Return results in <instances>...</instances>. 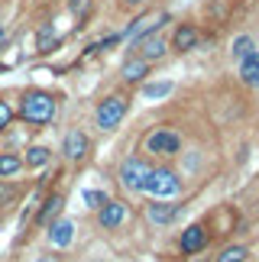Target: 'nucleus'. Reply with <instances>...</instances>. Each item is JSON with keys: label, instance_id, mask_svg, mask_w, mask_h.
<instances>
[{"label": "nucleus", "instance_id": "nucleus-1", "mask_svg": "<svg viewBox=\"0 0 259 262\" xmlns=\"http://www.w3.org/2000/svg\"><path fill=\"white\" fill-rule=\"evenodd\" d=\"M55 110H58V104L52 94H46V91H26L23 104H19V117L29 126H46V123H52Z\"/></svg>", "mask_w": 259, "mask_h": 262}, {"label": "nucleus", "instance_id": "nucleus-2", "mask_svg": "<svg viewBox=\"0 0 259 262\" xmlns=\"http://www.w3.org/2000/svg\"><path fill=\"white\" fill-rule=\"evenodd\" d=\"M178 175L172 172V168H149V175L143 181V191L153 198H175L178 194Z\"/></svg>", "mask_w": 259, "mask_h": 262}, {"label": "nucleus", "instance_id": "nucleus-3", "mask_svg": "<svg viewBox=\"0 0 259 262\" xmlns=\"http://www.w3.org/2000/svg\"><path fill=\"white\" fill-rule=\"evenodd\" d=\"M126 117V100L123 97H107L97 104V126L101 129H117L120 126V120Z\"/></svg>", "mask_w": 259, "mask_h": 262}, {"label": "nucleus", "instance_id": "nucleus-4", "mask_svg": "<svg viewBox=\"0 0 259 262\" xmlns=\"http://www.w3.org/2000/svg\"><path fill=\"white\" fill-rule=\"evenodd\" d=\"M182 149V136L172 133V129H156V133L146 136V152H156V156H178Z\"/></svg>", "mask_w": 259, "mask_h": 262}, {"label": "nucleus", "instance_id": "nucleus-5", "mask_svg": "<svg viewBox=\"0 0 259 262\" xmlns=\"http://www.w3.org/2000/svg\"><path fill=\"white\" fill-rule=\"evenodd\" d=\"M149 175V165H146V159H123V165H120V185L130 188V191H143V181Z\"/></svg>", "mask_w": 259, "mask_h": 262}, {"label": "nucleus", "instance_id": "nucleus-6", "mask_svg": "<svg viewBox=\"0 0 259 262\" xmlns=\"http://www.w3.org/2000/svg\"><path fill=\"white\" fill-rule=\"evenodd\" d=\"M88 146L91 143H88V136L81 129H72V133H65V139H62V152H65V159H72V162L88 156Z\"/></svg>", "mask_w": 259, "mask_h": 262}, {"label": "nucleus", "instance_id": "nucleus-7", "mask_svg": "<svg viewBox=\"0 0 259 262\" xmlns=\"http://www.w3.org/2000/svg\"><path fill=\"white\" fill-rule=\"evenodd\" d=\"M207 246V233H204V227H198L191 224L188 230H182V253H201V249Z\"/></svg>", "mask_w": 259, "mask_h": 262}, {"label": "nucleus", "instance_id": "nucleus-8", "mask_svg": "<svg viewBox=\"0 0 259 262\" xmlns=\"http://www.w3.org/2000/svg\"><path fill=\"white\" fill-rule=\"evenodd\" d=\"M133 46H139V58H146V62H153V58H162V55H165V42H162L156 33L136 39Z\"/></svg>", "mask_w": 259, "mask_h": 262}, {"label": "nucleus", "instance_id": "nucleus-9", "mask_svg": "<svg viewBox=\"0 0 259 262\" xmlns=\"http://www.w3.org/2000/svg\"><path fill=\"white\" fill-rule=\"evenodd\" d=\"M123 217H126V204H120V201H107V204L101 207V227L104 230L120 227Z\"/></svg>", "mask_w": 259, "mask_h": 262}, {"label": "nucleus", "instance_id": "nucleus-10", "mask_svg": "<svg viewBox=\"0 0 259 262\" xmlns=\"http://www.w3.org/2000/svg\"><path fill=\"white\" fill-rule=\"evenodd\" d=\"M49 239H52V246H58V249L68 246L75 239V224L72 220H55L52 230H49Z\"/></svg>", "mask_w": 259, "mask_h": 262}, {"label": "nucleus", "instance_id": "nucleus-11", "mask_svg": "<svg viewBox=\"0 0 259 262\" xmlns=\"http://www.w3.org/2000/svg\"><path fill=\"white\" fill-rule=\"evenodd\" d=\"M240 78L243 84L259 88V52H250L246 58H240Z\"/></svg>", "mask_w": 259, "mask_h": 262}, {"label": "nucleus", "instance_id": "nucleus-12", "mask_svg": "<svg viewBox=\"0 0 259 262\" xmlns=\"http://www.w3.org/2000/svg\"><path fill=\"white\" fill-rule=\"evenodd\" d=\"M198 39H201V36H198V29H195V26H178V29H175V36H172V46L178 49V52H188V49H195V46H198Z\"/></svg>", "mask_w": 259, "mask_h": 262}, {"label": "nucleus", "instance_id": "nucleus-13", "mask_svg": "<svg viewBox=\"0 0 259 262\" xmlns=\"http://www.w3.org/2000/svg\"><path fill=\"white\" fill-rule=\"evenodd\" d=\"M62 204H65L62 194H49V198L42 201V210H39V224L49 227V224H52V220H55L58 214H62Z\"/></svg>", "mask_w": 259, "mask_h": 262}, {"label": "nucleus", "instance_id": "nucleus-14", "mask_svg": "<svg viewBox=\"0 0 259 262\" xmlns=\"http://www.w3.org/2000/svg\"><path fill=\"white\" fill-rule=\"evenodd\" d=\"M55 46H58V36H55L52 23H42L39 33H36V52H52Z\"/></svg>", "mask_w": 259, "mask_h": 262}, {"label": "nucleus", "instance_id": "nucleus-15", "mask_svg": "<svg viewBox=\"0 0 259 262\" xmlns=\"http://www.w3.org/2000/svg\"><path fill=\"white\" fill-rule=\"evenodd\" d=\"M146 72H149L146 58H133V62L123 65V81L126 84H136V81H143V78H146Z\"/></svg>", "mask_w": 259, "mask_h": 262}, {"label": "nucleus", "instance_id": "nucleus-16", "mask_svg": "<svg viewBox=\"0 0 259 262\" xmlns=\"http://www.w3.org/2000/svg\"><path fill=\"white\" fill-rule=\"evenodd\" d=\"M178 210H182L178 204H149L146 214H149V220H153V224H168V220H172Z\"/></svg>", "mask_w": 259, "mask_h": 262}, {"label": "nucleus", "instance_id": "nucleus-17", "mask_svg": "<svg viewBox=\"0 0 259 262\" xmlns=\"http://www.w3.org/2000/svg\"><path fill=\"white\" fill-rule=\"evenodd\" d=\"M19 168H23V159H19V156H13V152H4V156H0V178L16 175Z\"/></svg>", "mask_w": 259, "mask_h": 262}, {"label": "nucleus", "instance_id": "nucleus-18", "mask_svg": "<svg viewBox=\"0 0 259 262\" xmlns=\"http://www.w3.org/2000/svg\"><path fill=\"white\" fill-rule=\"evenodd\" d=\"M49 159H52V152H49L46 146H33L26 152V165H33V168H39V165H46Z\"/></svg>", "mask_w": 259, "mask_h": 262}, {"label": "nucleus", "instance_id": "nucleus-19", "mask_svg": "<svg viewBox=\"0 0 259 262\" xmlns=\"http://www.w3.org/2000/svg\"><path fill=\"white\" fill-rule=\"evenodd\" d=\"M250 52H256V42H253L250 36H240V39L233 42V58H246Z\"/></svg>", "mask_w": 259, "mask_h": 262}, {"label": "nucleus", "instance_id": "nucleus-20", "mask_svg": "<svg viewBox=\"0 0 259 262\" xmlns=\"http://www.w3.org/2000/svg\"><path fill=\"white\" fill-rule=\"evenodd\" d=\"M246 259V249L243 246H227L221 256H217V262H243Z\"/></svg>", "mask_w": 259, "mask_h": 262}, {"label": "nucleus", "instance_id": "nucleus-21", "mask_svg": "<svg viewBox=\"0 0 259 262\" xmlns=\"http://www.w3.org/2000/svg\"><path fill=\"white\" fill-rule=\"evenodd\" d=\"M143 94H146V97H165V94H172V84H168V81L146 84V88H143Z\"/></svg>", "mask_w": 259, "mask_h": 262}, {"label": "nucleus", "instance_id": "nucleus-22", "mask_svg": "<svg viewBox=\"0 0 259 262\" xmlns=\"http://www.w3.org/2000/svg\"><path fill=\"white\" fill-rule=\"evenodd\" d=\"M84 204L101 210V207L107 204V194H104V191H94V188H91V191H84Z\"/></svg>", "mask_w": 259, "mask_h": 262}, {"label": "nucleus", "instance_id": "nucleus-23", "mask_svg": "<svg viewBox=\"0 0 259 262\" xmlns=\"http://www.w3.org/2000/svg\"><path fill=\"white\" fill-rule=\"evenodd\" d=\"M16 194H19L16 185H10V181H0V207H7V204H10V201H13Z\"/></svg>", "mask_w": 259, "mask_h": 262}, {"label": "nucleus", "instance_id": "nucleus-24", "mask_svg": "<svg viewBox=\"0 0 259 262\" xmlns=\"http://www.w3.org/2000/svg\"><path fill=\"white\" fill-rule=\"evenodd\" d=\"M10 123H13V107L7 100H0V129H7Z\"/></svg>", "mask_w": 259, "mask_h": 262}, {"label": "nucleus", "instance_id": "nucleus-25", "mask_svg": "<svg viewBox=\"0 0 259 262\" xmlns=\"http://www.w3.org/2000/svg\"><path fill=\"white\" fill-rule=\"evenodd\" d=\"M126 7H139V4H146V0H123Z\"/></svg>", "mask_w": 259, "mask_h": 262}, {"label": "nucleus", "instance_id": "nucleus-26", "mask_svg": "<svg viewBox=\"0 0 259 262\" xmlns=\"http://www.w3.org/2000/svg\"><path fill=\"white\" fill-rule=\"evenodd\" d=\"M84 7V0H72V10H81Z\"/></svg>", "mask_w": 259, "mask_h": 262}, {"label": "nucleus", "instance_id": "nucleus-27", "mask_svg": "<svg viewBox=\"0 0 259 262\" xmlns=\"http://www.w3.org/2000/svg\"><path fill=\"white\" fill-rule=\"evenodd\" d=\"M4 39H7V33H4V26H0V42H4Z\"/></svg>", "mask_w": 259, "mask_h": 262}]
</instances>
